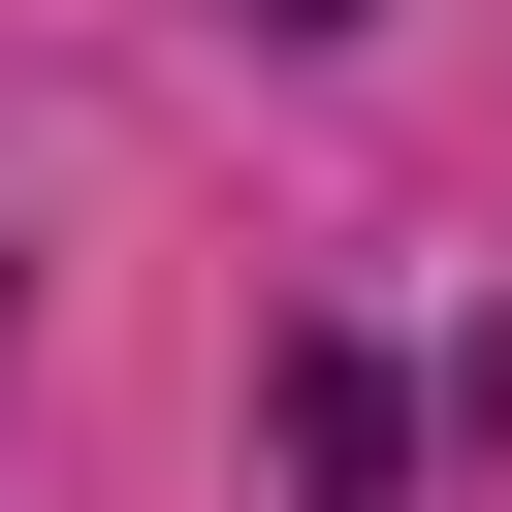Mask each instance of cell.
I'll use <instances>...</instances> for the list:
<instances>
[{"label":"cell","instance_id":"1","mask_svg":"<svg viewBox=\"0 0 512 512\" xmlns=\"http://www.w3.org/2000/svg\"><path fill=\"white\" fill-rule=\"evenodd\" d=\"M256 32H352V0H256Z\"/></svg>","mask_w":512,"mask_h":512}]
</instances>
